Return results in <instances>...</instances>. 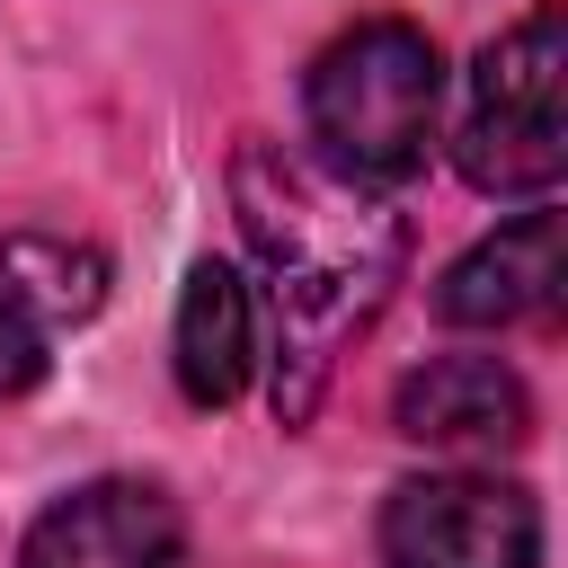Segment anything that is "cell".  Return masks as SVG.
I'll use <instances>...</instances> for the list:
<instances>
[{"instance_id":"obj_1","label":"cell","mask_w":568,"mask_h":568,"mask_svg":"<svg viewBox=\"0 0 568 568\" xmlns=\"http://www.w3.org/2000/svg\"><path fill=\"white\" fill-rule=\"evenodd\" d=\"M231 213L248 231V257L266 275V320H275V417L302 426L320 408L328 364L346 337L373 328V311L399 284V213L382 186H355L284 142H240L231 151Z\"/></svg>"},{"instance_id":"obj_2","label":"cell","mask_w":568,"mask_h":568,"mask_svg":"<svg viewBox=\"0 0 568 568\" xmlns=\"http://www.w3.org/2000/svg\"><path fill=\"white\" fill-rule=\"evenodd\" d=\"M311 160L355 178V186H399L426 169L435 106H444V62L435 36L408 18H364L311 62Z\"/></svg>"},{"instance_id":"obj_3","label":"cell","mask_w":568,"mask_h":568,"mask_svg":"<svg viewBox=\"0 0 568 568\" xmlns=\"http://www.w3.org/2000/svg\"><path fill=\"white\" fill-rule=\"evenodd\" d=\"M453 151L479 195H550L559 186V169H568V9L541 0L479 53Z\"/></svg>"},{"instance_id":"obj_4","label":"cell","mask_w":568,"mask_h":568,"mask_svg":"<svg viewBox=\"0 0 568 568\" xmlns=\"http://www.w3.org/2000/svg\"><path fill=\"white\" fill-rule=\"evenodd\" d=\"M382 559L390 568H532L541 506L515 479H479V470L399 479L382 506Z\"/></svg>"},{"instance_id":"obj_5","label":"cell","mask_w":568,"mask_h":568,"mask_svg":"<svg viewBox=\"0 0 568 568\" xmlns=\"http://www.w3.org/2000/svg\"><path fill=\"white\" fill-rule=\"evenodd\" d=\"M178 506L151 479H89L62 506L36 515L18 568H169L178 559Z\"/></svg>"},{"instance_id":"obj_6","label":"cell","mask_w":568,"mask_h":568,"mask_svg":"<svg viewBox=\"0 0 568 568\" xmlns=\"http://www.w3.org/2000/svg\"><path fill=\"white\" fill-rule=\"evenodd\" d=\"M390 417H399V435H408V444H444V453H506V444H524L532 399H524V382H515L497 355H426V364L399 382Z\"/></svg>"},{"instance_id":"obj_7","label":"cell","mask_w":568,"mask_h":568,"mask_svg":"<svg viewBox=\"0 0 568 568\" xmlns=\"http://www.w3.org/2000/svg\"><path fill=\"white\" fill-rule=\"evenodd\" d=\"M559 302V213L532 195V213H515L506 231H488L479 248H462L435 284V311L453 328H515L532 311Z\"/></svg>"},{"instance_id":"obj_8","label":"cell","mask_w":568,"mask_h":568,"mask_svg":"<svg viewBox=\"0 0 568 568\" xmlns=\"http://www.w3.org/2000/svg\"><path fill=\"white\" fill-rule=\"evenodd\" d=\"M248 364H257V293L240 284V266L195 257L178 293V390L195 408H231L248 390Z\"/></svg>"},{"instance_id":"obj_9","label":"cell","mask_w":568,"mask_h":568,"mask_svg":"<svg viewBox=\"0 0 568 568\" xmlns=\"http://www.w3.org/2000/svg\"><path fill=\"white\" fill-rule=\"evenodd\" d=\"M0 293L27 320H89L106 302V257L62 231H9L0 240Z\"/></svg>"},{"instance_id":"obj_10","label":"cell","mask_w":568,"mask_h":568,"mask_svg":"<svg viewBox=\"0 0 568 568\" xmlns=\"http://www.w3.org/2000/svg\"><path fill=\"white\" fill-rule=\"evenodd\" d=\"M44 382V328L0 293V399H18V390H36Z\"/></svg>"}]
</instances>
